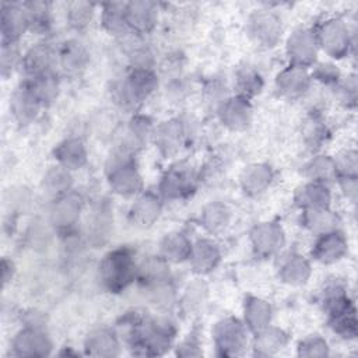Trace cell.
I'll use <instances>...</instances> for the list:
<instances>
[{
	"label": "cell",
	"instance_id": "1",
	"mask_svg": "<svg viewBox=\"0 0 358 358\" xmlns=\"http://www.w3.org/2000/svg\"><path fill=\"white\" fill-rule=\"evenodd\" d=\"M115 331L134 355H164L176 336L175 326L166 319H157L140 312H127L117 323Z\"/></svg>",
	"mask_w": 358,
	"mask_h": 358
},
{
	"label": "cell",
	"instance_id": "2",
	"mask_svg": "<svg viewBox=\"0 0 358 358\" xmlns=\"http://www.w3.org/2000/svg\"><path fill=\"white\" fill-rule=\"evenodd\" d=\"M320 303L327 315L330 329L345 340H352L358 333L357 309L347 289L340 282L327 284L320 294Z\"/></svg>",
	"mask_w": 358,
	"mask_h": 358
},
{
	"label": "cell",
	"instance_id": "3",
	"mask_svg": "<svg viewBox=\"0 0 358 358\" xmlns=\"http://www.w3.org/2000/svg\"><path fill=\"white\" fill-rule=\"evenodd\" d=\"M157 88L158 76L154 69H130L122 80L113 83L110 98L120 109L134 113Z\"/></svg>",
	"mask_w": 358,
	"mask_h": 358
},
{
	"label": "cell",
	"instance_id": "4",
	"mask_svg": "<svg viewBox=\"0 0 358 358\" xmlns=\"http://www.w3.org/2000/svg\"><path fill=\"white\" fill-rule=\"evenodd\" d=\"M138 263L134 252L127 246L109 250L98 266V280L103 289L119 294L137 281Z\"/></svg>",
	"mask_w": 358,
	"mask_h": 358
},
{
	"label": "cell",
	"instance_id": "5",
	"mask_svg": "<svg viewBox=\"0 0 358 358\" xmlns=\"http://www.w3.org/2000/svg\"><path fill=\"white\" fill-rule=\"evenodd\" d=\"M106 182L109 189L122 197H136L144 189L143 175L134 155L117 150L106 162Z\"/></svg>",
	"mask_w": 358,
	"mask_h": 358
},
{
	"label": "cell",
	"instance_id": "6",
	"mask_svg": "<svg viewBox=\"0 0 358 358\" xmlns=\"http://www.w3.org/2000/svg\"><path fill=\"white\" fill-rule=\"evenodd\" d=\"M319 50L324 52L329 57L340 60L347 57L354 49V34L348 24L337 17L323 20L313 28Z\"/></svg>",
	"mask_w": 358,
	"mask_h": 358
},
{
	"label": "cell",
	"instance_id": "7",
	"mask_svg": "<svg viewBox=\"0 0 358 358\" xmlns=\"http://www.w3.org/2000/svg\"><path fill=\"white\" fill-rule=\"evenodd\" d=\"M211 338L217 355L236 357L241 355L249 344V330L241 319L228 316L214 324Z\"/></svg>",
	"mask_w": 358,
	"mask_h": 358
},
{
	"label": "cell",
	"instance_id": "8",
	"mask_svg": "<svg viewBox=\"0 0 358 358\" xmlns=\"http://www.w3.org/2000/svg\"><path fill=\"white\" fill-rule=\"evenodd\" d=\"M199 173L192 165L185 162L173 164L168 168L158 183V194L164 200L178 201L189 199L199 186Z\"/></svg>",
	"mask_w": 358,
	"mask_h": 358
},
{
	"label": "cell",
	"instance_id": "9",
	"mask_svg": "<svg viewBox=\"0 0 358 358\" xmlns=\"http://www.w3.org/2000/svg\"><path fill=\"white\" fill-rule=\"evenodd\" d=\"M246 32L256 46L271 49L281 41V18L270 8L253 10L246 21Z\"/></svg>",
	"mask_w": 358,
	"mask_h": 358
},
{
	"label": "cell",
	"instance_id": "10",
	"mask_svg": "<svg viewBox=\"0 0 358 358\" xmlns=\"http://www.w3.org/2000/svg\"><path fill=\"white\" fill-rule=\"evenodd\" d=\"M83 199L76 192H69L57 199H53L49 211V221L55 231L62 236L74 235L81 220Z\"/></svg>",
	"mask_w": 358,
	"mask_h": 358
},
{
	"label": "cell",
	"instance_id": "11",
	"mask_svg": "<svg viewBox=\"0 0 358 358\" xmlns=\"http://www.w3.org/2000/svg\"><path fill=\"white\" fill-rule=\"evenodd\" d=\"M319 52L313 28L301 27L287 36L285 56L288 59V64L309 69L317 62Z\"/></svg>",
	"mask_w": 358,
	"mask_h": 358
},
{
	"label": "cell",
	"instance_id": "12",
	"mask_svg": "<svg viewBox=\"0 0 358 358\" xmlns=\"http://www.w3.org/2000/svg\"><path fill=\"white\" fill-rule=\"evenodd\" d=\"M53 341L43 326L25 324L11 340L13 357H48L52 354Z\"/></svg>",
	"mask_w": 358,
	"mask_h": 358
},
{
	"label": "cell",
	"instance_id": "13",
	"mask_svg": "<svg viewBox=\"0 0 358 358\" xmlns=\"http://www.w3.org/2000/svg\"><path fill=\"white\" fill-rule=\"evenodd\" d=\"M249 242L256 256L267 259L281 252L285 245V232L275 221H262L250 229Z\"/></svg>",
	"mask_w": 358,
	"mask_h": 358
},
{
	"label": "cell",
	"instance_id": "14",
	"mask_svg": "<svg viewBox=\"0 0 358 358\" xmlns=\"http://www.w3.org/2000/svg\"><path fill=\"white\" fill-rule=\"evenodd\" d=\"M217 116L220 123L228 130L242 131L252 123L253 108L249 99L239 95H231L217 105Z\"/></svg>",
	"mask_w": 358,
	"mask_h": 358
},
{
	"label": "cell",
	"instance_id": "15",
	"mask_svg": "<svg viewBox=\"0 0 358 358\" xmlns=\"http://www.w3.org/2000/svg\"><path fill=\"white\" fill-rule=\"evenodd\" d=\"M310 84L312 77L309 70L294 64H287L275 74L274 78L275 92L291 101L305 96L310 90Z\"/></svg>",
	"mask_w": 358,
	"mask_h": 358
},
{
	"label": "cell",
	"instance_id": "16",
	"mask_svg": "<svg viewBox=\"0 0 358 358\" xmlns=\"http://www.w3.org/2000/svg\"><path fill=\"white\" fill-rule=\"evenodd\" d=\"M159 7L151 0L126 1V22L130 32L144 36L150 34L158 22Z\"/></svg>",
	"mask_w": 358,
	"mask_h": 358
},
{
	"label": "cell",
	"instance_id": "17",
	"mask_svg": "<svg viewBox=\"0 0 358 358\" xmlns=\"http://www.w3.org/2000/svg\"><path fill=\"white\" fill-rule=\"evenodd\" d=\"M1 41L20 42L21 36L29 31L28 14L24 3L3 1L0 6Z\"/></svg>",
	"mask_w": 358,
	"mask_h": 358
},
{
	"label": "cell",
	"instance_id": "18",
	"mask_svg": "<svg viewBox=\"0 0 358 358\" xmlns=\"http://www.w3.org/2000/svg\"><path fill=\"white\" fill-rule=\"evenodd\" d=\"M112 213L113 211L106 201L98 203L92 207L85 224V238L91 246L101 248L109 241L113 231Z\"/></svg>",
	"mask_w": 358,
	"mask_h": 358
},
{
	"label": "cell",
	"instance_id": "19",
	"mask_svg": "<svg viewBox=\"0 0 358 358\" xmlns=\"http://www.w3.org/2000/svg\"><path fill=\"white\" fill-rule=\"evenodd\" d=\"M347 253L348 239L340 229L317 235L312 248V257L322 264L337 263L344 259Z\"/></svg>",
	"mask_w": 358,
	"mask_h": 358
},
{
	"label": "cell",
	"instance_id": "20",
	"mask_svg": "<svg viewBox=\"0 0 358 358\" xmlns=\"http://www.w3.org/2000/svg\"><path fill=\"white\" fill-rule=\"evenodd\" d=\"M57 50L50 42L42 41L32 45L22 57L21 69L25 73V77L38 76L48 71H56L57 66Z\"/></svg>",
	"mask_w": 358,
	"mask_h": 358
},
{
	"label": "cell",
	"instance_id": "21",
	"mask_svg": "<svg viewBox=\"0 0 358 358\" xmlns=\"http://www.w3.org/2000/svg\"><path fill=\"white\" fill-rule=\"evenodd\" d=\"M186 126L179 117L164 120L155 126L152 141L164 157L176 154L186 140Z\"/></svg>",
	"mask_w": 358,
	"mask_h": 358
},
{
	"label": "cell",
	"instance_id": "22",
	"mask_svg": "<svg viewBox=\"0 0 358 358\" xmlns=\"http://www.w3.org/2000/svg\"><path fill=\"white\" fill-rule=\"evenodd\" d=\"M42 103L32 94L28 85L22 81L10 96V112L15 123L21 127L29 126L34 123L42 109Z\"/></svg>",
	"mask_w": 358,
	"mask_h": 358
},
{
	"label": "cell",
	"instance_id": "23",
	"mask_svg": "<svg viewBox=\"0 0 358 358\" xmlns=\"http://www.w3.org/2000/svg\"><path fill=\"white\" fill-rule=\"evenodd\" d=\"M154 129L155 124L150 116L134 113L123 131L119 150L136 155V152H138L147 144V141L152 138Z\"/></svg>",
	"mask_w": 358,
	"mask_h": 358
},
{
	"label": "cell",
	"instance_id": "24",
	"mask_svg": "<svg viewBox=\"0 0 358 358\" xmlns=\"http://www.w3.org/2000/svg\"><path fill=\"white\" fill-rule=\"evenodd\" d=\"M164 208V199L154 192H141L136 196L134 201L131 203L129 208V218L130 221L141 228H148L154 225Z\"/></svg>",
	"mask_w": 358,
	"mask_h": 358
},
{
	"label": "cell",
	"instance_id": "25",
	"mask_svg": "<svg viewBox=\"0 0 358 358\" xmlns=\"http://www.w3.org/2000/svg\"><path fill=\"white\" fill-rule=\"evenodd\" d=\"M221 262V249L211 238H200L193 242L187 263L193 273L199 275L214 271Z\"/></svg>",
	"mask_w": 358,
	"mask_h": 358
},
{
	"label": "cell",
	"instance_id": "26",
	"mask_svg": "<svg viewBox=\"0 0 358 358\" xmlns=\"http://www.w3.org/2000/svg\"><path fill=\"white\" fill-rule=\"evenodd\" d=\"M120 338L115 329L96 327L91 330L84 338V354L90 357L112 358L120 355Z\"/></svg>",
	"mask_w": 358,
	"mask_h": 358
},
{
	"label": "cell",
	"instance_id": "27",
	"mask_svg": "<svg viewBox=\"0 0 358 358\" xmlns=\"http://www.w3.org/2000/svg\"><path fill=\"white\" fill-rule=\"evenodd\" d=\"M90 63V53L78 39L64 41L57 50V66L66 76H78Z\"/></svg>",
	"mask_w": 358,
	"mask_h": 358
},
{
	"label": "cell",
	"instance_id": "28",
	"mask_svg": "<svg viewBox=\"0 0 358 358\" xmlns=\"http://www.w3.org/2000/svg\"><path fill=\"white\" fill-rule=\"evenodd\" d=\"M294 201L301 211L331 207V190L329 185L306 180L296 187Z\"/></svg>",
	"mask_w": 358,
	"mask_h": 358
},
{
	"label": "cell",
	"instance_id": "29",
	"mask_svg": "<svg viewBox=\"0 0 358 358\" xmlns=\"http://www.w3.org/2000/svg\"><path fill=\"white\" fill-rule=\"evenodd\" d=\"M312 275V264L309 259L299 253H288L280 260L278 278L289 287L305 285Z\"/></svg>",
	"mask_w": 358,
	"mask_h": 358
},
{
	"label": "cell",
	"instance_id": "30",
	"mask_svg": "<svg viewBox=\"0 0 358 358\" xmlns=\"http://www.w3.org/2000/svg\"><path fill=\"white\" fill-rule=\"evenodd\" d=\"M274 179V171L268 164L255 162L248 165L241 176L239 185L242 192L249 197H256L264 193Z\"/></svg>",
	"mask_w": 358,
	"mask_h": 358
},
{
	"label": "cell",
	"instance_id": "31",
	"mask_svg": "<svg viewBox=\"0 0 358 358\" xmlns=\"http://www.w3.org/2000/svg\"><path fill=\"white\" fill-rule=\"evenodd\" d=\"M53 157L57 165L73 172L85 166L88 161V151L81 138L67 137L55 147Z\"/></svg>",
	"mask_w": 358,
	"mask_h": 358
},
{
	"label": "cell",
	"instance_id": "32",
	"mask_svg": "<svg viewBox=\"0 0 358 358\" xmlns=\"http://www.w3.org/2000/svg\"><path fill=\"white\" fill-rule=\"evenodd\" d=\"M169 263L159 255L145 257L138 263L137 280L144 288H154L172 282Z\"/></svg>",
	"mask_w": 358,
	"mask_h": 358
},
{
	"label": "cell",
	"instance_id": "33",
	"mask_svg": "<svg viewBox=\"0 0 358 358\" xmlns=\"http://www.w3.org/2000/svg\"><path fill=\"white\" fill-rule=\"evenodd\" d=\"M273 320V306L270 302L260 296L249 295L243 302V319L242 322L248 327L249 333L255 334L267 326Z\"/></svg>",
	"mask_w": 358,
	"mask_h": 358
},
{
	"label": "cell",
	"instance_id": "34",
	"mask_svg": "<svg viewBox=\"0 0 358 358\" xmlns=\"http://www.w3.org/2000/svg\"><path fill=\"white\" fill-rule=\"evenodd\" d=\"M253 354L257 357H271L281 352L289 341V336L285 330L277 326H267L266 329L253 334Z\"/></svg>",
	"mask_w": 358,
	"mask_h": 358
},
{
	"label": "cell",
	"instance_id": "35",
	"mask_svg": "<svg viewBox=\"0 0 358 358\" xmlns=\"http://www.w3.org/2000/svg\"><path fill=\"white\" fill-rule=\"evenodd\" d=\"M232 220L231 208L222 201H210L200 211V225L210 235L224 232Z\"/></svg>",
	"mask_w": 358,
	"mask_h": 358
},
{
	"label": "cell",
	"instance_id": "36",
	"mask_svg": "<svg viewBox=\"0 0 358 358\" xmlns=\"http://www.w3.org/2000/svg\"><path fill=\"white\" fill-rule=\"evenodd\" d=\"M193 242L185 232H169L159 242L158 255L162 256L169 264H179L187 262Z\"/></svg>",
	"mask_w": 358,
	"mask_h": 358
},
{
	"label": "cell",
	"instance_id": "37",
	"mask_svg": "<svg viewBox=\"0 0 358 358\" xmlns=\"http://www.w3.org/2000/svg\"><path fill=\"white\" fill-rule=\"evenodd\" d=\"M24 83L38 98L42 106H49L56 101L60 92V80L56 71H48L32 77H25Z\"/></svg>",
	"mask_w": 358,
	"mask_h": 358
},
{
	"label": "cell",
	"instance_id": "38",
	"mask_svg": "<svg viewBox=\"0 0 358 358\" xmlns=\"http://www.w3.org/2000/svg\"><path fill=\"white\" fill-rule=\"evenodd\" d=\"M101 25L117 39L130 34L126 22V1L103 3L101 6Z\"/></svg>",
	"mask_w": 358,
	"mask_h": 358
},
{
	"label": "cell",
	"instance_id": "39",
	"mask_svg": "<svg viewBox=\"0 0 358 358\" xmlns=\"http://www.w3.org/2000/svg\"><path fill=\"white\" fill-rule=\"evenodd\" d=\"M303 178L312 182H320L329 185L337 179L336 166L333 157L326 154H315L312 155L301 169Z\"/></svg>",
	"mask_w": 358,
	"mask_h": 358
},
{
	"label": "cell",
	"instance_id": "40",
	"mask_svg": "<svg viewBox=\"0 0 358 358\" xmlns=\"http://www.w3.org/2000/svg\"><path fill=\"white\" fill-rule=\"evenodd\" d=\"M301 213V224L315 236L338 229L340 217L330 207L306 210Z\"/></svg>",
	"mask_w": 358,
	"mask_h": 358
},
{
	"label": "cell",
	"instance_id": "41",
	"mask_svg": "<svg viewBox=\"0 0 358 358\" xmlns=\"http://www.w3.org/2000/svg\"><path fill=\"white\" fill-rule=\"evenodd\" d=\"M330 137L329 126L319 112H310L302 126V138L308 148L317 151L322 148Z\"/></svg>",
	"mask_w": 358,
	"mask_h": 358
},
{
	"label": "cell",
	"instance_id": "42",
	"mask_svg": "<svg viewBox=\"0 0 358 358\" xmlns=\"http://www.w3.org/2000/svg\"><path fill=\"white\" fill-rule=\"evenodd\" d=\"M264 87V80L259 70L252 66H242L236 70L234 78L235 95H239L246 99H252L262 92Z\"/></svg>",
	"mask_w": 358,
	"mask_h": 358
},
{
	"label": "cell",
	"instance_id": "43",
	"mask_svg": "<svg viewBox=\"0 0 358 358\" xmlns=\"http://www.w3.org/2000/svg\"><path fill=\"white\" fill-rule=\"evenodd\" d=\"M71 187H73L71 171H69L57 164L50 166L42 178V189L52 199H57V197L71 192Z\"/></svg>",
	"mask_w": 358,
	"mask_h": 358
},
{
	"label": "cell",
	"instance_id": "44",
	"mask_svg": "<svg viewBox=\"0 0 358 358\" xmlns=\"http://www.w3.org/2000/svg\"><path fill=\"white\" fill-rule=\"evenodd\" d=\"M28 21H29V31L35 34H48L52 28V4L49 1H24Z\"/></svg>",
	"mask_w": 358,
	"mask_h": 358
},
{
	"label": "cell",
	"instance_id": "45",
	"mask_svg": "<svg viewBox=\"0 0 358 358\" xmlns=\"http://www.w3.org/2000/svg\"><path fill=\"white\" fill-rule=\"evenodd\" d=\"M95 15V4L84 0H76L67 3L66 21L69 27L77 32L87 29Z\"/></svg>",
	"mask_w": 358,
	"mask_h": 358
},
{
	"label": "cell",
	"instance_id": "46",
	"mask_svg": "<svg viewBox=\"0 0 358 358\" xmlns=\"http://www.w3.org/2000/svg\"><path fill=\"white\" fill-rule=\"evenodd\" d=\"M24 53L21 52L20 42H8L1 41L0 49V70L3 78H8L14 74L15 70L21 69L22 66Z\"/></svg>",
	"mask_w": 358,
	"mask_h": 358
},
{
	"label": "cell",
	"instance_id": "47",
	"mask_svg": "<svg viewBox=\"0 0 358 358\" xmlns=\"http://www.w3.org/2000/svg\"><path fill=\"white\" fill-rule=\"evenodd\" d=\"M333 94L341 106L354 109L357 105V77L354 74L341 77L340 81L333 87Z\"/></svg>",
	"mask_w": 358,
	"mask_h": 358
},
{
	"label": "cell",
	"instance_id": "48",
	"mask_svg": "<svg viewBox=\"0 0 358 358\" xmlns=\"http://www.w3.org/2000/svg\"><path fill=\"white\" fill-rule=\"evenodd\" d=\"M337 179L358 178V154L354 148H345L333 157ZM336 179V180H337Z\"/></svg>",
	"mask_w": 358,
	"mask_h": 358
},
{
	"label": "cell",
	"instance_id": "49",
	"mask_svg": "<svg viewBox=\"0 0 358 358\" xmlns=\"http://www.w3.org/2000/svg\"><path fill=\"white\" fill-rule=\"evenodd\" d=\"M296 354L298 357H306V358L327 357L330 354V348L327 341L322 336L310 334L298 343Z\"/></svg>",
	"mask_w": 358,
	"mask_h": 358
},
{
	"label": "cell",
	"instance_id": "50",
	"mask_svg": "<svg viewBox=\"0 0 358 358\" xmlns=\"http://www.w3.org/2000/svg\"><path fill=\"white\" fill-rule=\"evenodd\" d=\"M313 70L310 73V77L312 80H316L319 81L320 84L323 85H327V87H334L340 78L343 77L338 67L330 62H320V63H315L313 66Z\"/></svg>",
	"mask_w": 358,
	"mask_h": 358
},
{
	"label": "cell",
	"instance_id": "51",
	"mask_svg": "<svg viewBox=\"0 0 358 358\" xmlns=\"http://www.w3.org/2000/svg\"><path fill=\"white\" fill-rule=\"evenodd\" d=\"M203 354L200 341L196 334H189L180 344L176 347L178 357H200Z\"/></svg>",
	"mask_w": 358,
	"mask_h": 358
},
{
	"label": "cell",
	"instance_id": "52",
	"mask_svg": "<svg viewBox=\"0 0 358 358\" xmlns=\"http://www.w3.org/2000/svg\"><path fill=\"white\" fill-rule=\"evenodd\" d=\"M206 292V288L200 284H194L190 285L186 289V294L183 296V305L187 306V309H193L196 306L200 305V302L203 301V295Z\"/></svg>",
	"mask_w": 358,
	"mask_h": 358
},
{
	"label": "cell",
	"instance_id": "53",
	"mask_svg": "<svg viewBox=\"0 0 358 358\" xmlns=\"http://www.w3.org/2000/svg\"><path fill=\"white\" fill-rule=\"evenodd\" d=\"M357 180H358L357 178H340V179H337L341 192L344 193V196L351 203L357 201V189H358V182Z\"/></svg>",
	"mask_w": 358,
	"mask_h": 358
},
{
	"label": "cell",
	"instance_id": "54",
	"mask_svg": "<svg viewBox=\"0 0 358 358\" xmlns=\"http://www.w3.org/2000/svg\"><path fill=\"white\" fill-rule=\"evenodd\" d=\"M14 274H15L14 263L4 257L1 260V280H3V285H7L13 280Z\"/></svg>",
	"mask_w": 358,
	"mask_h": 358
}]
</instances>
